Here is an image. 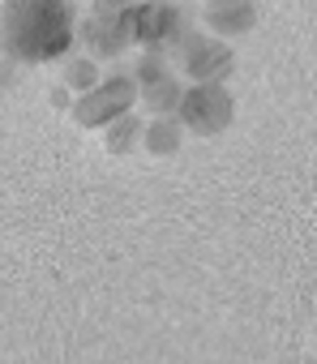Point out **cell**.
Returning a JSON list of instances; mask_svg holds the SVG:
<instances>
[{
	"mask_svg": "<svg viewBox=\"0 0 317 364\" xmlns=\"http://www.w3.org/2000/svg\"><path fill=\"white\" fill-rule=\"evenodd\" d=\"M181 120L176 116H158V120H150V124H141V141H146V150L150 154H168V150H176L181 146Z\"/></svg>",
	"mask_w": 317,
	"mask_h": 364,
	"instance_id": "8",
	"label": "cell"
},
{
	"mask_svg": "<svg viewBox=\"0 0 317 364\" xmlns=\"http://www.w3.org/2000/svg\"><path fill=\"white\" fill-rule=\"evenodd\" d=\"M185 73L193 82H223L232 73V48L223 39H206V35H193L185 43Z\"/></svg>",
	"mask_w": 317,
	"mask_h": 364,
	"instance_id": "6",
	"label": "cell"
},
{
	"mask_svg": "<svg viewBox=\"0 0 317 364\" xmlns=\"http://www.w3.org/2000/svg\"><path fill=\"white\" fill-rule=\"evenodd\" d=\"M141 90H146V103H150L158 116H172L176 103H181V90H185V86L172 82V73H168V77H158V82H150V86H141Z\"/></svg>",
	"mask_w": 317,
	"mask_h": 364,
	"instance_id": "9",
	"label": "cell"
},
{
	"mask_svg": "<svg viewBox=\"0 0 317 364\" xmlns=\"http://www.w3.org/2000/svg\"><path fill=\"white\" fill-rule=\"evenodd\" d=\"M82 39L90 43L95 56H120V52L129 48V22H124L120 9L95 0V9H90V18H86V26H82Z\"/></svg>",
	"mask_w": 317,
	"mask_h": 364,
	"instance_id": "5",
	"label": "cell"
},
{
	"mask_svg": "<svg viewBox=\"0 0 317 364\" xmlns=\"http://www.w3.org/2000/svg\"><path fill=\"white\" fill-rule=\"evenodd\" d=\"M129 22V43H146V48H163L168 39L181 35V9L168 0H141V5L124 9Z\"/></svg>",
	"mask_w": 317,
	"mask_h": 364,
	"instance_id": "4",
	"label": "cell"
},
{
	"mask_svg": "<svg viewBox=\"0 0 317 364\" xmlns=\"http://www.w3.org/2000/svg\"><path fill=\"white\" fill-rule=\"evenodd\" d=\"M168 5H181V0H168Z\"/></svg>",
	"mask_w": 317,
	"mask_h": 364,
	"instance_id": "14",
	"label": "cell"
},
{
	"mask_svg": "<svg viewBox=\"0 0 317 364\" xmlns=\"http://www.w3.org/2000/svg\"><path fill=\"white\" fill-rule=\"evenodd\" d=\"M69 77H73V82H82V90H90V86H95V65H90V60H82V65H73V69H69Z\"/></svg>",
	"mask_w": 317,
	"mask_h": 364,
	"instance_id": "12",
	"label": "cell"
},
{
	"mask_svg": "<svg viewBox=\"0 0 317 364\" xmlns=\"http://www.w3.org/2000/svg\"><path fill=\"white\" fill-rule=\"evenodd\" d=\"M103 5H112V9H120V14H124V9H133V5H141V0H103Z\"/></svg>",
	"mask_w": 317,
	"mask_h": 364,
	"instance_id": "13",
	"label": "cell"
},
{
	"mask_svg": "<svg viewBox=\"0 0 317 364\" xmlns=\"http://www.w3.org/2000/svg\"><path fill=\"white\" fill-rule=\"evenodd\" d=\"M257 22V5L253 0H206V26L215 35H249Z\"/></svg>",
	"mask_w": 317,
	"mask_h": 364,
	"instance_id": "7",
	"label": "cell"
},
{
	"mask_svg": "<svg viewBox=\"0 0 317 364\" xmlns=\"http://www.w3.org/2000/svg\"><path fill=\"white\" fill-rule=\"evenodd\" d=\"M77 39L73 0H5L0 5V52L22 65H52Z\"/></svg>",
	"mask_w": 317,
	"mask_h": 364,
	"instance_id": "1",
	"label": "cell"
},
{
	"mask_svg": "<svg viewBox=\"0 0 317 364\" xmlns=\"http://www.w3.org/2000/svg\"><path fill=\"white\" fill-rule=\"evenodd\" d=\"M232 95L223 82H193L189 90H181V103H176V120L181 129L198 133V137H215L232 124Z\"/></svg>",
	"mask_w": 317,
	"mask_h": 364,
	"instance_id": "2",
	"label": "cell"
},
{
	"mask_svg": "<svg viewBox=\"0 0 317 364\" xmlns=\"http://www.w3.org/2000/svg\"><path fill=\"white\" fill-rule=\"evenodd\" d=\"M158 77H168V73H163V60H158V52H150V56L141 60V86H150V82H158Z\"/></svg>",
	"mask_w": 317,
	"mask_h": 364,
	"instance_id": "11",
	"label": "cell"
},
{
	"mask_svg": "<svg viewBox=\"0 0 317 364\" xmlns=\"http://www.w3.org/2000/svg\"><path fill=\"white\" fill-rule=\"evenodd\" d=\"M133 99H137L133 82H129V77H112V82L90 86V90L77 99L73 116H77V124H86V129H107L112 120H120V116L133 112Z\"/></svg>",
	"mask_w": 317,
	"mask_h": 364,
	"instance_id": "3",
	"label": "cell"
},
{
	"mask_svg": "<svg viewBox=\"0 0 317 364\" xmlns=\"http://www.w3.org/2000/svg\"><path fill=\"white\" fill-rule=\"evenodd\" d=\"M137 141H141V120L120 116V120H112V124H107V150L124 154V150H129V146H137Z\"/></svg>",
	"mask_w": 317,
	"mask_h": 364,
	"instance_id": "10",
	"label": "cell"
}]
</instances>
